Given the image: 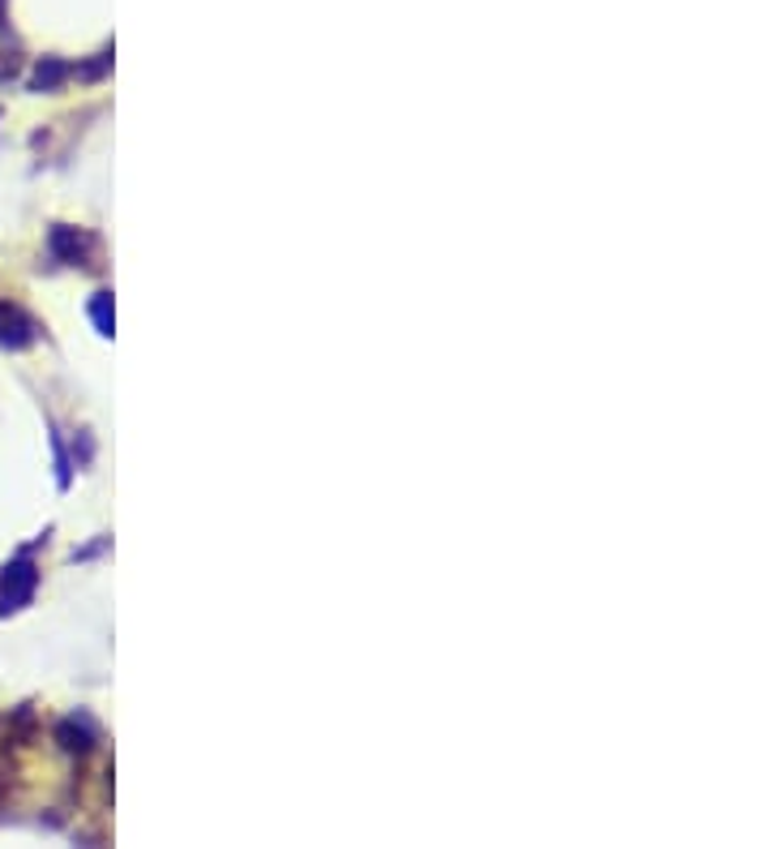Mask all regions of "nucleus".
Segmentation results:
<instances>
[{"label":"nucleus","instance_id":"f257e3e1","mask_svg":"<svg viewBox=\"0 0 771 849\" xmlns=\"http://www.w3.org/2000/svg\"><path fill=\"white\" fill-rule=\"evenodd\" d=\"M34 589H39V571L31 558H18L0 571V614H18L22 605H31Z\"/></svg>","mask_w":771,"mask_h":849},{"label":"nucleus","instance_id":"f03ea898","mask_svg":"<svg viewBox=\"0 0 771 849\" xmlns=\"http://www.w3.org/2000/svg\"><path fill=\"white\" fill-rule=\"evenodd\" d=\"M0 344L4 348H31L34 344L31 318L18 305H9V300H0Z\"/></svg>","mask_w":771,"mask_h":849},{"label":"nucleus","instance_id":"7ed1b4c3","mask_svg":"<svg viewBox=\"0 0 771 849\" xmlns=\"http://www.w3.org/2000/svg\"><path fill=\"white\" fill-rule=\"evenodd\" d=\"M48 245H52V254H56L61 262H86V249H91V241H86L82 232L64 228V224H56V228H52Z\"/></svg>","mask_w":771,"mask_h":849},{"label":"nucleus","instance_id":"20e7f679","mask_svg":"<svg viewBox=\"0 0 771 849\" xmlns=\"http://www.w3.org/2000/svg\"><path fill=\"white\" fill-rule=\"evenodd\" d=\"M91 318H95L99 335H112V296L99 293L95 305H91Z\"/></svg>","mask_w":771,"mask_h":849},{"label":"nucleus","instance_id":"39448f33","mask_svg":"<svg viewBox=\"0 0 771 849\" xmlns=\"http://www.w3.org/2000/svg\"><path fill=\"white\" fill-rule=\"evenodd\" d=\"M61 78H64V65H56V61H52L48 69H39V73H34V91H48V86H56Z\"/></svg>","mask_w":771,"mask_h":849},{"label":"nucleus","instance_id":"423d86ee","mask_svg":"<svg viewBox=\"0 0 771 849\" xmlns=\"http://www.w3.org/2000/svg\"><path fill=\"white\" fill-rule=\"evenodd\" d=\"M61 738L69 751H86V747H91V738H86L82 729H73V725H61Z\"/></svg>","mask_w":771,"mask_h":849}]
</instances>
